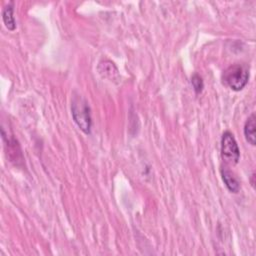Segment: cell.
Instances as JSON below:
<instances>
[{
	"mask_svg": "<svg viewBox=\"0 0 256 256\" xmlns=\"http://www.w3.org/2000/svg\"><path fill=\"white\" fill-rule=\"evenodd\" d=\"M71 113L76 125L85 134L91 133V114L88 102L81 95L74 96L71 102Z\"/></svg>",
	"mask_w": 256,
	"mask_h": 256,
	"instance_id": "obj_1",
	"label": "cell"
},
{
	"mask_svg": "<svg viewBox=\"0 0 256 256\" xmlns=\"http://www.w3.org/2000/svg\"><path fill=\"white\" fill-rule=\"evenodd\" d=\"M249 79V69L244 64H233L222 74V82L233 91L242 90Z\"/></svg>",
	"mask_w": 256,
	"mask_h": 256,
	"instance_id": "obj_2",
	"label": "cell"
},
{
	"mask_svg": "<svg viewBox=\"0 0 256 256\" xmlns=\"http://www.w3.org/2000/svg\"><path fill=\"white\" fill-rule=\"evenodd\" d=\"M221 155L228 164H237L240 159V150L231 132L225 131L221 138Z\"/></svg>",
	"mask_w": 256,
	"mask_h": 256,
	"instance_id": "obj_3",
	"label": "cell"
},
{
	"mask_svg": "<svg viewBox=\"0 0 256 256\" xmlns=\"http://www.w3.org/2000/svg\"><path fill=\"white\" fill-rule=\"evenodd\" d=\"M244 135L249 144L255 146L256 144V115L252 113L244 125Z\"/></svg>",
	"mask_w": 256,
	"mask_h": 256,
	"instance_id": "obj_4",
	"label": "cell"
},
{
	"mask_svg": "<svg viewBox=\"0 0 256 256\" xmlns=\"http://www.w3.org/2000/svg\"><path fill=\"white\" fill-rule=\"evenodd\" d=\"M221 176H222V179L227 187V189L232 192V193H238L239 189H240V183L237 180V178L234 176V174L226 169V168H222L221 169Z\"/></svg>",
	"mask_w": 256,
	"mask_h": 256,
	"instance_id": "obj_5",
	"label": "cell"
},
{
	"mask_svg": "<svg viewBox=\"0 0 256 256\" xmlns=\"http://www.w3.org/2000/svg\"><path fill=\"white\" fill-rule=\"evenodd\" d=\"M2 19H3V22L5 24V26L13 31L16 28V22H15V18L13 16V3H9L8 5L5 6V8L3 9L2 12Z\"/></svg>",
	"mask_w": 256,
	"mask_h": 256,
	"instance_id": "obj_6",
	"label": "cell"
},
{
	"mask_svg": "<svg viewBox=\"0 0 256 256\" xmlns=\"http://www.w3.org/2000/svg\"><path fill=\"white\" fill-rule=\"evenodd\" d=\"M99 72L102 76L104 77H109V78H115V76H118V70L114 66V64L110 61H104L101 62L99 65Z\"/></svg>",
	"mask_w": 256,
	"mask_h": 256,
	"instance_id": "obj_7",
	"label": "cell"
},
{
	"mask_svg": "<svg viewBox=\"0 0 256 256\" xmlns=\"http://www.w3.org/2000/svg\"><path fill=\"white\" fill-rule=\"evenodd\" d=\"M191 84L193 86V89H194L195 93L198 94V93L202 92L203 87H204V83H203L202 78L198 74H194L191 77Z\"/></svg>",
	"mask_w": 256,
	"mask_h": 256,
	"instance_id": "obj_8",
	"label": "cell"
},
{
	"mask_svg": "<svg viewBox=\"0 0 256 256\" xmlns=\"http://www.w3.org/2000/svg\"><path fill=\"white\" fill-rule=\"evenodd\" d=\"M254 178H255V174L253 173L252 174V179H251V184H252V186L254 187V185H255V182H254Z\"/></svg>",
	"mask_w": 256,
	"mask_h": 256,
	"instance_id": "obj_9",
	"label": "cell"
}]
</instances>
